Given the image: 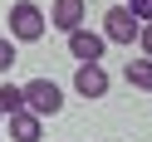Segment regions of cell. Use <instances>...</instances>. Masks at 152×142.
I'll list each match as a JSON object with an SVG mask.
<instances>
[{"mask_svg":"<svg viewBox=\"0 0 152 142\" xmlns=\"http://www.w3.org/2000/svg\"><path fill=\"white\" fill-rule=\"evenodd\" d=\"M20 88H25V108L30 113H39V118L64 113V88L54 79H30V83H20Z\"/></svg>","mask_w":152,"mask_h":142,"instance_id":"7a4b0ae2","label":"cell"},{"mask_svg":"<svg viewBox=\"0 0 152 142\" xmlns=\"http://www.w3.org/2000/svg\"><path fill=\"white\" fill-rule=\"evenodd\" d=\"M128 10L137 15V25H147L152 20V0H128Z\"/></svg>","mask_w":152,"mask_h":142,"instance_id":"8fae6325","label":"cell"},{"mask_svg":"<svg viewBox=\"0 0 152 142\" xmlns=\"http://www.w3.org/2000/svg\"><path fill=\"white\" fill-rule=\"evenodd\" d=\"M5 137H10V142H44V118L30 113V108L5 113Z\"/></svg>","mask_w":152,"mask_h":142,"instance_id":"277c9868","label":"cell"},{"mask_svg":"<svg viewBox=\"0 0 152 142\" xmlns=\"http://www.w3.org/2000/svg\"><path fill=\"white\" fill-rule=\"evenodd\" d=\"M137 44H142V54H147V59H152V20H147V25H142V30H137Z\"/></svg>","mask_w":152,"mask_h":142,"instance_id":"7c38bea8","label":"cell"},{"mask_svg":"<svg viewBox=\"0 0 152 142\" xmlns=\"http://www.w3.org/2000/svg\"><path fill=\"white\" fill-rule=\"evenodd\" d=\"M137 30H142V25H137V15H132L128 5H113V10L103 15V39H108V44H132Z\"/></svg>","mask_w":152,"mask_h":142,"instance_id":"3957f363","label":"cell"},{"mask_svg":"<svg viewBox=\"0 0 152 142\" xmlns=\"http://www.w3.org/2000/svg\"><path fill=\"white\" fill-rule=\"evenodd\" d=\"M123 79L132 83V88H142V93H152V59L142 54V59H132V64H123Z\"/></svg>","mask_w":152,"mask_h":142,"instance_id":"ba28073f","label":"cell"},{"mask_svg":"<svg viewBox=\"0 0 152 142\" xmlns=\"http://www.w3.org/2000/svg\"><path fill=\"white\" fill-rule=\"evenodd\" d=\"M108 88H113V79H108L103 64H79V69H74V93H79V98H103Z\"/></svg>","mask_w":152,"mask_h":142,"instance_id":"8992f818","label":"cell"},{"mask_svg":"<svg viewBox=\"0 0 152 142\" xmlns=\"http://www.w3.org/2000/svg\"><path fill=\"white\" fill-rule=\"evenodd\" d=\"M44 10L34 5V0H15L10 5V15H5V30H10V39L15 44H34V39H44Z\"/></svg>","mask_w":152,"mask_h":142,"instance_id":"6da1fadb","label":"cell"},{"mask_svg":"<svg viewBox=\"0 0 152 142\" xmlns=\"http://www.w3.org/2000/svg\"><path fill=\"white\" fill-rule=\"evenodd\" d=\"M15 108H25V88L20 83H0V118L15 113Z\"/></svg>","mask_w":152,"mask_h":142,"instance_id":"9c48e42d","label":"cell"},{"mask_svg":"<svg viewBox=\"0 0 152 142\" xmlns=\"http://www.w3.org/2000/svg\"><path fill=\"white\" fill-rule=\"evenodd\" d=\"M103 49H108V39H103L98 30H83V25L69 30V54L79 64H103Z\"/></svg>","mask_w":152,"mask_h":142,"instance_id":"5b68a950","label":"cell"},{"mask_svg":"<svg viewBox=\"0 0 152 142\" xmlns=\"http://www.w3.org/2000/svg\"><path fill=\"white\" fill-rule=\"evenodd\" d=\"M44 20H49L54 30H64V34H69V30H79V25L88 20V0H54Z\"/></svg>","mask_w":152,"mask_h":142,"instance_id":"52a82bcc","label":"cell"},{"mask_svg":"<svg viewBox=\"0 0 152 142\" xmlns=\"http://www.w3.org/2000/svg\"><path fill=\"white\" fill-rule=\"evenodd\" d=\"M15 69V39H0V79Z\"/></svg>","mask_w":152,"mask_h":142,"instance_id":"30bf717a","label":"cell"}]
</instances>
